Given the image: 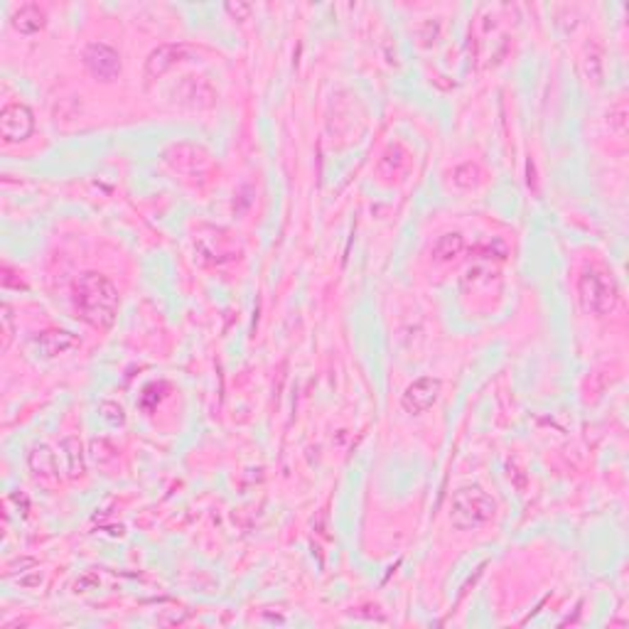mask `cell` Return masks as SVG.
<instances>
[{
	"label": "cell",
	"instance_id": "cell-3",
	"mask_svg": "<svg viewBox=\"0 0 629 629\" xmlns=\"http://www.w3.org/2000/svg\"><path fill=\"white\" fill-rule=\"evenodd\" d=\"M578 290H580V303L590 314H607L617 305L615 280L600 269H585Z\"/></svg>",
	"mask_w": 629,
	"mask_h": 629
},
{
	"label": "cell",
	"instance_id": "cell-7",
	"mask_svg": "<svg viewBox=\"0 0 629 629\" xmlns=\"http://www.w3.org/2000/svg\"><path fill=\"white\" fill-rule=\"evenodd\" d=\"M189 57V47L187 45H162L158 47L148 62H145V77L148 79H160L162 74H168L172 67H178L180 62H185Z\"/></svg>",
	"mask_w": 629,
	"mask_h": 629
},
{
	"label": "cell",
	"instance_id": "cell-2",
	"mask_svg": "<svg viewBox=\"0 0 629 629\" xmlns=\"http://www.w3.org/2000/svg\"><path fill=\"white\" fill-rule=\"evenodd\" d=\"M497 512V502L479 487H462L450 502V522L460 531L477 529L487 524Z\"/></svg>",
	"mask_w": 629,
	"mask_h": 629
},
{
	"label": "cell",
	"instance_id": "cell-9",
	"mask_svg": "<svg viewBox=\"0 0 629 629\" xmlns=\"http://www.w3.org/2000/svg\"><path fill=\"white\" fill-rule=\"evenodd\" d=\"M37 344H40V350L45 351V357H59V354H67V351L77 350L81 342L77 334L57 333V330H54V333L40 334Z\"/></svg>",
	"mask_w": 629,
	"mask_h": 629
},
{
	"label": "cell",
	"instance_id": "cell-6",
	"mask_svg": "<svg viewBox=\"0 0 629 629\" xmlns=\"http://www.w3.org/2000/svg\"><path fill=\"white\" fill-rule=\"evenodd\" d=\"M438 396H441V381L433 377H423L406 388L401 406H404L406 414L418 415L423 414V411H428V408L438 401Z\"/></svg>",
	"mask_w": 629,
	"mask_h": 629
},
{
	"label": "cell",
	"instance_id": "cell-11",
	"mask_svg": "<svg viewBox=\"0 0 629 629\" xmlns=\"http://www.w3.org/2000/svg\"><path fill=\"white\" fill-rule=\"evenodd\" d=\"M462 251H465V239L460 234H442L438 242L433 243V259L435 261H452Z\"/></svg>",
	"mask_w": 629,
	"mask_h": 629
},
{
	"label": "cell",
	"instance_id": "cell-12",
	"mask_svg": "<svg viewBox=\"0 0 629 629\" xmlns=\"http://www.w3.org/2000/svg\"><path fill=\"white\" fill-rule=\"evenodd\" d=\"M64 445L69 448V452H67V458H69V472H72L74 477L81 475V472H84V462H81V445L77 441H67Z\"/></svg>",
	"mask_w": 629,
	"mask_h": 629
},
{
	"label": "cell",
	"instance_id": "cell-5",
	"mask_svg": "<svg viewBox=\"0 0 629 629\" xmlns=\"http://www.w3.org/2000/svg\"><path fill=\"white\" fill-rule=\"evenodd\" d=\"M84 64L91 77L101 81H114L121 74V57L114 47L104 45V42H91L84 50Z\"/></svg>",
	"mask_w": 629,
	"mask_h": 629
},
{
	"label": "cell",
	"instance_id": "cell-1",
	"mask_svg": "<svg viewBox=\"0 0 629 629\" xmlns=\"http://www.w3.org/2000/svg\"><path fill=\"white\" fill-rule=\"evenodd\" d=\"M74 305L84 323L91 327H111L118 314L116 286L99 273H84L74 286Z\"/></svg>",
	"mask_w": 629,
	"mask_h": 629
},
{
	"label": "cell",
	"instance_id": "cell-4",
	"mask_svg": "<svg viewBox=\"0 0 629 629\" xmlns=\"http://www.w3.org/2000/svg\"><path fill=\"white\" fill-rule=\"evenodd\" d=\"M35 131V116L25 104H5L0 111V133L5 143H20L27 141Z\"/></svg>",
	"mask_w": 629,
	"mask_h": 629
},
{
	"label": "cell",
	"instance_id": "cell-13",
	"mask_svg": "<svg viewBox=\"0 0 629 629\" xmlns=\"http://www.w3.org/2000/svg\"><path fill=\"white\" fill-rule=\"evenodd\" d=\"M3 334H5V342L3 347H8L10 337H13V314H10V307H3Z\"/></svg>",
	"mask_w": 629,
	"mask_h": 629
},
{
	"label": "cell",
	"instance_id": "cell-10",
	"mask_svg": "<svg viewBox=\"0 0 629 629\" xmlns=\"http://www.w3.org/2000/svg\"><path fill=\"white\" fill-rule=\"evenodd\" d=\"M30 469L35 472V477L40 482H52L57 479V460L50 452L47 445H40L30 452Z\"/></svg>",
	"mask_w": 629,
	"mask_h": 629
},
{
	"label": "cell",
	"instance_id": "cell-8",
	"mask_svg": "<svg viewBox=\"0 0 629 629\" xmlns=\"http://www.w3.org/2000/svg\"><path fill=\"white\" fill-rule=\"evenodd\" d=\"M13 27L20 30L23 35H35L45 27V10L35 5V3H27V5H20L13 15Z\"/></svg>",
	"mask_w": 629,
	"mask_h": 629
}]
</instances>
